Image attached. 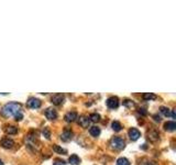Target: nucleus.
<instances>
[{
    "mask_svg": "<svg viewBox=\"0 0 176 165\" xmlns=\"http://www.w3.org/2000/svg\"><path fill=\"white\" fill-rule=\"evenodd\" d=\"M22 112L21 111V105L18 102H9V104L5 105L1 110V113L5 117H11V116H16V113Z\"/></svg>",
    "mask_w": 176,
    "mask_h": 165,
    "instance_id": "obj_1",
    "label": "nucleus"
},
{
    "mask_svg": "<svg viewBox=\"0 0 176 165\" xmlns=\"http://www.w3.org/2000/svg\"><path fill=\"white\" fill-rule=\"evenodd\" d=\"M110 145L111 148H113L115 150H122L126 146V143H124V140L120 137H115L111 139L110 141Z\"/></svg>",
    "mask_w": 176,
    "mask_h": 165,
    "instance_id": "obj_2",
    "label": "nucleus"
},
{
    "mask_svg": "<svg viewBox=\"0 0 176 165\" xmlns=\"http://www.w3.org/2000/svg\"><path fill=\"white\" fill-rule=\"evenodd\" d=\"M41 100L38 98H35V97H31V98H29V100H28L27 105L29 108H32V109H38V108L41 107Z\"/></svg>",
    "mask_w": 176,
    "mask_h": 165,
    "instance_id": "obj_3",
    "label": "nucleus"
},
{
    "mask_svg": "<svg viewBox=\"0 0 176 165\" xmlns=\"http://www.w3.org/2000/svg\"><path fill=\"white\" fill-rule=\"evenodd\" d=\"M106 104H107L108 108H110V109H116V108H118V106H119L118 97H115V96L109 97V98L107 99Z\"/></svg>",
    "mask_w": 176,
    "mask_h": 165,
    "instance_id": "obj_4",
    "label": "nucleus"
},
{
    "mask_svg": "<svg viewBox=\"0 0 176 165\" xmlns=\"http://www.w3.org/2000/svg\"><path fill=\"white\" fill-rule=\"evenodd\" d=\"M61 139H62V141H64V142L71 141L72 139H73V131H72L71 129H68V128L64 129V131L62 132V134H61Z\"/></svg>",
    "mask_w": 176,
    "mask_h": 165,
    "instance_id": "obj_5",
    "label": "nucleus"
},
{
    "mask_svg": "<svg viewBox=\"0 0 176 165\" xmlns=\"http://www.w3.org/2000/svg\"><path fill=\"white\" fill-rule=\"evenodd\" d=\"M45 117L49 120H55V119L57 118V111L54 108H47L45 110Z\"/></svg>",
    "mask_w": 176,
    "mask_h": 165,
    "instance_id": "obj_6",
    "label": "nucleus"
},
{
    "mask_svg": "<svg viewBox=\"0 0 176 165\" xmlns=\"http://www.w3.org/2000/svg\"><path fill=\"white\" fill-rule=\"evenodd\" d=\"M64 95L63 94H55V95H53L52 96V102L54 105H56V106H60V105H62L64 102Z\"/></svg>",
    "mask_w": 176,
    "mask_h": 165,
    "instance_id": "obj_7",
    "label": "nucleus"
},
{
    "mask_svg": "<svg viewBox=\"0 0 176 165\" xmlns=\"http://www.w3.org/2000/svg\"><path fill=\"white\" fill-rule=\"evenodd\" d=\"M0 145L5 148H11L14 145V142L12 139H9V138H3L0 141Z\"/></svg>",
    "mask_w": 176,
    "mask_h": 165,
    "instance_id": "obj_8",
    "label": "nucleus"
},
{
    "mask_svg": "<svg viewBox=\"0 0 176 165\" xmlns=\"http://www.w3.org/2000/svg\"><path fill=\"white\" fill-rule=\"evenodd\" d=\"M128 133H129V137L132 141H137L138 139L141 137V132L138 129H135V128H131Z\"/></svg>",
    "mask_w": 176,
    "mask_h": 165,
    "instance_id": "obj_9",
    "label": "nucleus"
},
{
    "mask_svg": "<svg viewBox=\"0 0 176 165\" xmlns=\"http://www.w3.org/2000/svg\"><path fill=\"white\" fill-rule=\"evenodd\" d=\"M148 138L152 141V142H155V141H157L160 139L159 131H157V130H155V129H151L150 131L148 132Z\"/></svg>",
    "mask_w": 176,
    "mask_h": 165,
    "instance_id": "obj_10",
    "label": "nucleus"
},
{
    "mask_svg": "<svg viewBox=\"0 0 176 165\" xmlns=\"http://www.w3.org/2000/svg\"><path fill=\"white\" fill-rule=\"evenodd\" d=\"M78 123H79V126L82 127V128H88L89 124H90V120H89V118L86 117V116H82V117H79V119H78Z\"/></svg>",
    "mask_w": 176,
    "mask_h": 165,
    "instance_id": "obj_11",
    "label": "nucleus"
},
{
    "mask_svg": "<svg viewBox=\"0 0 176 165\" xmlns=\"http://www.w3.org/2000/svg\"><path fill=\"white\" fill-rule=\"evenodd\" d=\"M64 119H65L66 122H73L77 119V112L76 111H69L65 115Z\"/></svg>",
    "mask_w": 176,
    "mask_h": 165,
    "instance_id": "obj_12",
    "label": "nucleus"
},
{
    "mask_svg": "<svg viewBox=\"0 0 176 165\" xmlns=\"http://www.w3.org/2000/svg\"><path fill=\"white\" fill-rule=\"evenodd\" d=\"M68 162L71 163V164H73V165H78L80 163V159L77 156L76 154H73V155H71V156H69Z\"/></svg>",
    "mask_w": 176,
    "mask_h": 165,
    "instance_id": "obj_13",
    "label": "nucleus"
},
{
    "mask_svg": "<svg viewBox=\"0 0 176 165\" xmlns=\"http://www.w3.org/2000/svg\"><path fill=\"white\" fill-rule=\"evenodd\" d=\"M164 128L165 130H167V131H174L176 128V124L174 121H168V122H166V123L164 124Z\"/></svg>",
    "mask_w": 176,
    "mask_h": 165,
    "instance_id": "obj_14",
    "label": "nucleus"
},
{
    "mask_svg": "<svg viewBox=\"0 0 176 165\" xmlns=\"http://www.w3.org/2000/svg\"><path fill=\"white\" fill-rule=\"evenodd\" d=\"M6 132L8 134H16L18 133V128L14 126H8L6 128Z\"/></svg>",
    "mask_w": 176,
    "mask_h": 165,
    "instance_id": "obj_15",
    "label": "nucleus"
},
{
    "mask_svg": "<svg viewBox=\"0 0 176 165\" xmlns=\"http://www.w3.org/2000/svg\"><path fill=\"white\" fill-rule=\"evenodd\" d=\"M89 133L93 137H98L100 134V128H98V127H91L90 129H89Z\"/></svg>",
    "mask_w": 176,
    "mask_h": 165,
    "instance_id": "obj_16",
    "label": "nucleus"
},
{
    "mask_svg": "<svg viewBox=\"0 0 176 165\" xmlns=\"http://www.w3.org/2000/svg\"><path fill=\"white\" fill-rule=\"evenodd\" d=\"M116 165H130L129 160L126 159V157H120V159L117 160V164Z\"/></svg>",
    "mask_w": 176,
    "mask_h": 165,
    "instance_id": "obj_17",
    "label": "nucleus"
},
{
    "mask_svg": "<svg viewBox=\"0 0 176 165\" xmlns=\"http://www.w3.org/2000/svg\"><path fill=\"white\" fill-rule=\"evenodd\" d=\"M111 127H112V129L117 132L121 131V129H122V126H121V123L120 122H118V121H113L112 124H111Z\"/></svg>",
    "mask_w": 176,
    "mask_h": 165,
    "instance_id": "obj_18",
    "label": "nucleus"
},
{
    "mask_svg": "<svg viewBox=\"0 0 176 165\" xmlns=\"http://www.w3.org/2000/svg\"><path fill=\"white\" fill-rule=\"evenodd\" d=\"M143 99H145V100H153V99H156V96L154 94L145 93L143 94Z\"/></svg>",
    "mask_w": 176,
    "mask_h": 165,
    "instance_id": "obj_19",
    "label": "nucleus"
},
{
    "mask_svg": "<svg viewBox=\"0 0 176 165\" xmlns=\"http://www.w3.org/2000/svg\"><path fill=\"white\" fill-rule=\"evenodd\" d=\"M160 111H161V113L164 115L165 117H170V110L168 109L167 107H161L160 108Z\"/></svg>",
    "mask_w": 176,
    "mask_h": 165,
    "instance_id": "obj_20",
    "label": "nucleus"
},
{
    "mask_svg": "<svg viewBox=\"0 0 176 165\" xmlns=\"http://www.w3.org/2000/svg\"><path fill=\"white\" fill-rule=\"evenodd\" d=\"M53 150H54L55 152L60 153V154H66V153H67V151H66L65 148H61V146H58V145H53Z\"/></svg>",
    "mask_w": 176,
    "mask_h": 165,
    "instance_id": "obj_21",
    "label": "nucleus"
},
{
    "mask_svg": "<svg viewBox=\"0 0 176 165\" xmlns=\"http://www.w3.org/2000/svg\"><path fill=\"white\" fill-rule=\"evenodd\" d=\"M89 120L93 121V122H98V121L100 120V116H99L98 113H91V115L89 116Z\"/></svg>",
    "mask_w": 176,
    "mask_h": 165,
    "instance_id": "obj_22",
    "label": "nucleus"
},
{
    "mask_svg": "<svg viewBox=\"0 0 176 165\" xmlns=\"http://www.w3.org/2000/svg\"><path fill=\"white\" fill-rule=\"evenodd\" d=\"M42 134H43L44 137H45V139H47V140L51 139V132H50L49 128H44V129L42 130Z\"/></svg>",
    "mask_w": 176,
    "mask_h": 165,
    "instance_id": "obj_23",
    "label": "nucleus"
},
{
    "mask_svg": "<svg viewBox=\"0 0 176 165\" xmlns=\"http://www.w3.org/2000/svg\"><path fill=\"white\" fill-rule=\"evenodd\" d=\"M123 106H126V107H128V108H132V107H134V102L132 101V100H130V99H124Z\"/></svg>",
    "mask_w": 176,
    "mask_h": 165,
    "instance_id": "obj_24",
    "label": "nucleus"
},
{
    "mask_svg": "<svg viewBox=\"0 0 176 165\" xmlns=\"http://www.w3.org/2000/svg\"><path fill=\"white\" fill-rule=\"evenodd\" d=\"M66 162L64 160H61V159H55L53 161V165H65Z\"/></svg>",
    "mask_w": 176,
    "mask_h": 165,
    "instance_id": "obj_25",
    "label": "nucleus"
},
{
    "mask_svg": "<svg viewBox=\"0 0 176 165\" xmlns=\"http://www.w3.org/2000/svg\"><path fill=\"white\" fill-rule=\"evenodd\" d=\"M139 113H140V115H142V116H145L146 113H148V111H146L144 108H141V109H139Z\"/></svg>",
    "mask_w": 176,
    "mask_h": 165,
    "instance_id": "obj_26",
    "label": "nucleus"
},
{
    "mask_svg": "<svg viewBox=\"0 0 176 165\" xmlns=\"http://www.w3.org/2000/svg\"><path fill=\"white\" fill-rule=\"evenodd\" d=\"M153 118H154V120L156 121V122H160V121H161V117H160V116H157V115H154Z\"/></svg>",
    "mask_w": 176,
    "mask_h": 165,
    "instance_id": "obj_27",
    "label": "nucleus"
},
{
    "mask_svg": "<svg viewBox=\"0 0 176 165\" xmlns=\"http://www.w3.org/2000/svg\"><path fill=\"white\" fill-rule=\"evenodd\" d=\"M172 117H173L174 119H175L176 115H175V110H172Z\"/></svg>",
    "mask_w": 176,
    "mask_h": 165,
    "instance_id": "obj_28",
    "label": "nucleus"
},
{
    "mask_svg": "<svg viewBox=\"0 0 176 165\" xmlns=\"http://www.w3.org/2000/svg\"><path fill=\"white\" fill-rule=\"evenodd\" d=\"M0 165H3V162L1 161V160H0Z\"/></svg>",
    "mask_w": 176,
    "mask_h": 165,
    "instance_id": "obj_29",
    "label": "nucleus"
}]
</instances>
